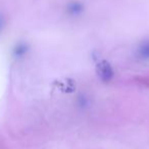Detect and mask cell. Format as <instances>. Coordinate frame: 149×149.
Segmentation results:
<instances>
[]
</instances>
